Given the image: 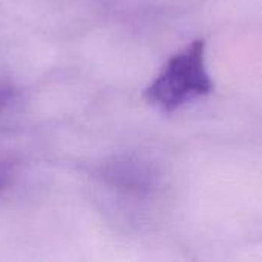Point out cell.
I'll list each match as a JSON object with an SVG mask.
<instances>
[{"label":"cell","instance_id":"cell-2","mask_svg":"<svg viewBox=\"0 0 262 262\" xmlns=\"http://www.w3.org/2000/svg\"><path fill=\"white\" fill-rule=\"evenodd\" d=\"M14 89L9 86H0V111H3L14 100Z\"/></svg>","mask_w":262,"mask_h":262},{"label":"cell","instance_id":"cell-1","mask_svg":"<svg viewBox=\"0 0 262 262\" xmlns=\"http://www.w3.org/2000/svg\"><path fill=\"white\" fill-rule=\"evenodd\" d=\"M212 91L213 81L206 66V41L196 38L166 61L147 86L144 98L161 112H173Z\"/></svg>","mask_w":262,"mask_h":262}]
</instances>
